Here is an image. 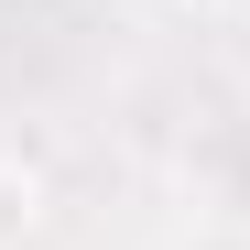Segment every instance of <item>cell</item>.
I'll return each mask as SVG.
<instances>
[{"mask_svg": "<svg viewBox=\"0 0 250 250\" xmlns=\"http://www.w3.org/2000/svg\"><path fill=\"white\" fill-rule=\"evenodd\" d=\"M33 218H44L33 174H22V163H0V250H22V239H33Z\"/></svg>", "mask_w": 250, "mask_h": 250, "instance_id": "1", "label": "cell"}]
</instances>
